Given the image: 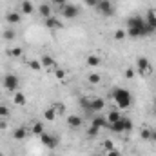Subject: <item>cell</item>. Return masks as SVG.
<instances>
[{
    "instance_id": "484cf974",
    "label": "cell",
    "mask_w": 156,
    "mask_h": 156,
    "mask_svg": "<svg viewBox=\"0 0 156 156\" xmlns=\"http://www.w3.org/2000/svg\"><path fill=\"white\" fill-rule=\"evenodd\" d=\"M51 107H53V109H55V111H56V115H62V113H64V111H66V107H64V105H62V104H53V105H51Z\"/></svg>"
},
{
    "instance_id": "ab89813d",
    "label": "cell",
    "mask_w": 156,
    "mask_h": 156,
    "mask_svg": "<svg viewBox=\"0 0 156 156\" xmlns=\"http://www.w3.org/2000/svg\"><path fill=\"white\" fill-rule=\"evenodd\" d=\"M151 140L156 142V129H151Z\"/></svg>"
},
{
    "instance_id": "6da1fadb",
    "label": "cell",
    "mask_w": 156,
    "mask_h": 156,
    "mask_svg": "<svg viewBox=\"0 0 156 156\" xmlns=\"http://www.w3.org/2000/svg\"><path fill=\"white\" fill-rule=\"evenodd\" d=\"M125 33L131 38H144V37L153 35V31L145 24V18H142V16H131V18H127V31Z\"/></svg>"
},
{
    "instance_id": "d6986e66",
    "label": "cell",
    "mask_w": 156,
    "mask_h": 156,
    "mask_svg": "<svg viewBox=\"0 0 156 156\" xmlns=\"http://www.w3.org/2000/svg\"><path fill=\"white\" fill-rule=\"evenodd\" d=\"M40 64H42V67H53L56 62H55V58H53V56H47V55H45V56L42 58V62H40Z\"/></svg>"
},
{
    "instance_id": "f35d334b",
    "label": "cell",
    "mask_w": 156,
    "mask_h": 156,
    "mask_svg": "<svg viewBox=\"0 0 156 156\" xmlns=\"http://www.w3.org/2000/svg\"><path fill=\"white\" fill-rule=\"evenodd\" d=\"M7 127V122H5V118H2L0 120V129H5Z\"/></svg>"
},
{
    "instance_id": "9a60e30c",
    "label": "cell",
    "mask_w": 156,
    "mask_h": 156,
    "mask_svg": "<svg viewBox=\"0 0 156 156\" xmlns=\"http://www.w3.org/2000/svg\"><path fill=\"white\" fill-rule=\"evenodd\" d=\"M67 123H69V127H73V129H76L82 125V118L76 116V115H71V116H67Z\"/></svg>"
},
{
    "instance_id": "ba28073f",
    "label": "cell",
    "mask_w": 156,
    "mask_h": 156,
    "mask_svg": "<svg viewBox=\"0 0 156 156\" xmlns=\"http://www.w3.org/2000/svg\"><path fill=\"white\" fill-rule=\"evenodd\" d=\"M136 69H138L140 73H144V75H145V73H149V71H151V62H149L145 56H140V58L136 60Z\"/></svg>"
},
{
    "instance_id": "8992f818",
    "label": "cell",
    "mask_w": 156,
    "mask_h": 156,
    "mask_svg": "<svg viewBox=\"0 0 156 156\" xmlns=\"http://www.w3.org/2000/svg\"><path fill=\"white\" fill-rule=\"evenodd\" d=\"M96 9H98V13L104 15V16H113V15H115V5H113L111 0H100V4H98Z\"/></svg>"
},
{
    "instance_id": "3957f363",
    "label": "cell",
    "mask_w": 156,
    "mask_h": 156,
    "mask_svg": "<svg viewBox=\"0 0 156 156\" xmlns=\"http://www.w3.org/2000/svg\"><path fill=\"white\" fill-rule=\"evenodd\" d=\"M109 127H111V131H115V133H129V131L133 129V122L127 116H122L118 122L111 123Z\"/></svg>"
},
{
    "instance_id": "f1b7e54d",
    "label": "cell",
    "mask_w": 156,
    "mask_h": 156,
    "mask_svg": "<svg viewBox=\"0 0 156 156\" xmlns=\"http://www.w3.org/2000/svg\"><path fill=\"white\" fill-rule=\"evenodd\" d=\"M98 131H100V129H98V127H94V125L91 123V127H89L87 134H89V136H96V134H98Z\"/></svg>"
},
{
    "instance_id": "e575fe53",
    "label": "cell",
    "mask_w": 156,
    "mask_h": 156,
    "mask_svg": "<svg viewBox=\"0 0 156 156\" xmlns=\"http://www.w3.org/2000/svg\"><path fill=\"white\" fill-rule=\"evenodd\" d=\"M56 78H58V80H64V78H66V71H62V69H56Z\"/></svg>"
},
{
    "instance_id": "52a82bcc",
    "label": "cell",
    "mask_w": 156,
    "mask_h": 156,
    "mask_svg": "<svg viewBox=\"0 0 156 156\" xmlns=\"http://www.w3.org/2000/svg\"><path fill=\"white\" fill-rule=\"evenodd\" d=\"M40 140H42V144L49 149V151H53L56 145H58V136H55V134H49V133H44L42 136H40Z\"/></svg>"
},
{
    "instance_id": "8d00e7d4",
    "label": "cell",
    "mask_w": 156,
    "mask_h": 156,
    "mask_svg": "<svg viewBox=\"0 0 156 156\" xmlns=\"http://www.w3.org/2000/svg\"><path fill=\"white\" fill-rule=\"evenodd\" d=\"M107 156H122V154L118 153L116 149H111V151H107Z\"/></svg>"
},
{
    "instance_id": "8fae6325",
    "label": "cell",
    "mask_w": 156,
    "mask_h": 156,
    "mask_svg": "<svg viewBox=\"0 0 156 156\" xmlns=\"http://www.w3.org/2000/svg\"><path fill=\"white\" fill-rule=\"evenodd\" d=\"M20 11H22L24 15H31V13L35 11L33 2H31V0H22V2H20Z\"/></svg>"
},
{
    "instance_id": "603a6c76",
    "label": "cell",
    "mask_w": 156,
    "mask_h": 156,
    "mask_svg": "<svg viewBox=\"0 0 156 156\" xmlns=\"http://www.w3.org/2000/svg\"><path fill=\"white\" fill-rule=\"evenodd\" d=\"M80 105L83 107L85 113H93L91 111V98H80Z\"/></svg>"
},
{
    "instance_id": "d590c367",
    "label": "cell",
    "mask_w": 156,
    "mask_h": 156,
    "mask_svg": "<svg viewBox=\"0 0 156 156\" xmlns=\"http://www.w3.org/2000/svg\"><path fill=\"white\" fill-rule=\"evenodd\" d=\"M51 4H56V5H64V4H67V0H49Z\"/></svg>"
},
{
    "instance_id": "4316f807",
    "label": "cell",
    "mask_w": 156,
    "mask_h": 156,
    "mask_svg": "<svg viewBox=\"0 0 156 156\" xmlns=\"http://www.w3.org/2000/svg\"><path fill=\"white\" fill-rule=\"evenodd\" d=\"M7 116H9V107L0 105V118H7Z\"/></svg>"
},
{
    "instance_id": "cb8c5ba5",
    "label": "cell",
    "mask_w": 156,
    "mask_h": 156,
    "mask_svg": "<svg viewBox=\"0 0 156 156\" xmlns=\"http://www.w3.org/2000/svg\"><path fill=\"white\" fill-rule=\"evenodd\" d=\"M26 129L24 127H18V129H15V133H13V136H15V140H24L26 138Z\"/></svg>"
},
{
    "instance_id": "44dd1931",
    "label": "cell",
    "mask_w": 156,
    "mask_h": 156,
    "mask_svg": "<svg viewBox=\"0 0 156 156\" xmlns=\"http://www.w3.org/2000/svg\"><path fill=\"white\" fill-rule=\"evenodd\" d=\"M56 116H58V115H56V111H55L53 107H49V109H45V113H44V118H45L47 122H53V120H55Z\"/></svg>"
},
{
    "instance_id": "9c48e42d",
    "label": "cell",
    "mask_w": 156,
    "mask_h": 156,
    "mask_svg": "<svg viewBox=\"0 0 156 156\" xmlns=\"http://www.w3.org/2000/svg\"><path fill=\"white\" fill-rule=\"evenodd\" d=\"M145 24L149 26V29L156 33V13L154 11H147V15H145Z\"/></svg>"
},
{
    "instance_id": "4dcf8cb0",
    "label": "cell",
    "mask_w": 156,
    "mask_h": 156,
    "mask_svg": "<svg viewBox=\"0 0 156 156\" xmlns=\"http://www.w3.org/2000/svg\"><path fill=\"white\" fill-rule=\"evenodd\" d=\"M9 55H11V56H20V55H22V49H20V47H13V49L9 51Z\"/></svg>"
},
{
    "instance_id": "f546056e",
    "label": "cell",
    "mask_w": 156,
    "mask_h": 156,
    "mask_svg": "<svg viewBox=\"0 0 156 156\" xmlns=\"http://www.w3.org/2000/svg\"><path fill=\"white\" fill-rule=\"evenodd\" d=\"M125 37H127V33H125V31H122V29H118L116 33H115V38H116V40H123Z\"/></svg>"
},
{
    "instance_id": "ffe728a7",
    "label": "cell",
    "mask_w": 156,
    "mask_h": 156,
    "mask_svg": "<svg viewBox=\"0 0 156 156\" xmlns=\"http://www.w3.org/2000/svg\"><path fill=\"white\" fill-rule=\"evenodd\" d=\"M87 66H89V67H98V66H100V58H98L96 55L87 56Z\"/></svg>"
},
{
    "instance_id": "836d02e7",
    "label": "cell",
    "mask_w": 156,
    "mask_h": 156,
    "mask_svg": "<svg viewBox=\"0 0 156 156\" xmlns=\"http://www.w3.org/2000/svg\"><path fill=\"white\" fill-rule=\"evenodd\" d=\"M4 38H5V40H13V38H15V31H11V29H9V31H5V33H4Z\"/></svg>"
},
{
    "instance_id": "277c9868",
    "label": "cell",
    "mask_w": 156,
    "mask_h": 156,
    "mask_svg": "<svg viewBox=\"0 0 156 156\" xmlns=\"http://www.w3.org/2000/svg\"><path fill=\"white\" fill-rule=\"evenodd\" d=\"M2 83H4V89L11 91V93H16L18 87H20V80H18L16 75H5L4 80H2Z\"/></svg>"
},
{
    "instance_id": "5b68a950",
    "label": "cell",
    "mask_w": 156,
    "mask_h": 156,
    "mask_svg": "<svg viewBox=\"0 0 156 156\" xmlns=\"http://www.w3.org/2000/svg\"><path fill=\"white\" fill-rule=\"evenodd\" d=\"M60 11H62V16L66 20H73V18H76L78 15H80V7L75 5V4H64Z\"/></svg>"
},
{
    "instance_id": "74e56055",
    "label": "cell",
    "mask_w": 156,
    "mask_h": 156,
    "mask_svg": "<svg viewBox=\"0 0 156 156\" xmlns=\"http://www.w3.org/2000/svg\"><path fill=\"white\" fill-rule=\"evenodd\" d=\"M104 145H105V149H107V151H111V149H115V147H113V142H105Z\"/></svg>"
},
{
    "instance_id": "1f68e13d",
    "label": "cell",
    "mask_w": 156,
    "mask_h": 156,
    "mask_svg": "<svg viewBox=\"0 0 156 156\" xmlns=\"http://www.w3.org/2000/svg\"><path fill=\"white\" fill-rule=\"evenodd\" d=\"M85 2V5H89V7H98V4H100V0H83Z\"/></svg>"
},
{
    "instance_id": "83f0119b",
    "label": "cell",
    "mask_w": 156,
    "mask_h": 156,
    "mask_svg": "<svg viewBox=\"0 0 156 156\" xmlns=\"http://www.w3.org/2000/svg\"><path fill=\"white\" fill-rule=\"evenodd\" d=\"M29 67L35 69V71H38V69H42V64H40L38 60H33V62H29Z\"/></svg>"
},
{
    "instance_id": "60d3db41",
    "label": "cell",
    "mask_w": 156,
    "mask_h": 156,
    "mask_svg": "<svg viewBox=\"0 0 156 156\" xmlns=\"http://www.w3.org/2000/svg\"><path fill=\"white\" fill-rule=\"evenodd\" d=\"M153 107H154V113H156V98H154V105H153Z\"/></svg>"
},
{
    "instance_id": "7a4b0ae2",
    "label": "cell",
    "mask_w": 156,
    "mask_h": 156,
    "mask_svg": "<svg viewBox=\"0 0 156 156\" xmlns=\"http://www.w3.org/2000/svg\"><path fill=\"white\" fill-rule=\"evenodd\" d=\"M113 98H115V104H116L120 109H127L131 105V102H133L131 93L127 89H122V87H118V89L113 91Z\"/></svg>"
},
{
    "instance_id": "7402d4cb",
    "label": "cell",
    "mask_w": 156,
    "mask_h": 156,
    "mask_svg": "<svg viewBox=\"0 0 156 156\" xmlns=\"http://www.w3.org/2000/svg\"><path fill=\"white\" fill-rule=\"evenodd\" d=\"M31 131H33V134H35V136H42V134L45 133V131H44V125H42L40 122L33 123V129H31Z\"/></svg>"
},
{
    "instance_id": "ac0fdd59",
    "label": "cell",
    "mask_w": 156,
    "mask_h": 156,
    "mask_svg": "<svg viewBox=\"0 0 156 156\" xmlns=\"http://www.w3.org/2000/svg\"><path fill=\"white\" fill-rule=\"evenodd\" d=\"M13 102H15L16 105H26V102H27V100H26V94H24V93H18V91H16V93H15Z\"/></svg>"
},
{
    "instance_id": "e0dca14e",
    "label": "cell",
    "mask_w": 156,
    "mask_h": 156,
    "mask_svg": "<svg viewBox=\"0 0 156 156\" xmlns=\"http://www.w3.org/2000/svg\"><path fill=\"white\" fill-rule=\"evenodd\" d=\"M105 118H107V123L111 125V123H115V122H118V120L122 118V113H120V111H111Z\"/></svg>"
},
{
    "instance_id": "5bb4252c",
    "label": "cell",
    "mask_w": 156,
    "mask_h": 156,
    "mask_svg": "<svg viewBox=\"0 0 156 156\" xmlns=\"http://www.w3.org/2000/svg\"><path fill=\"white\" fill-rule=\"evenodd\" d=\"M93 125H94V127H98V129H102V127H109V123H107V118H105V116H96V118H93Z\"/></svg>"
},
{
    "instance_id": "d4e9b609",
    "label": "cell",
    "mask_w": 156,
    "mask_h": 156,
    "mask_svg": "<svg viewBox=\"0 0 156 156\" xmlns=\"http://www.w3.org/2000/svg\"><path fill=\"white\" fill-rule=\"evenodd\" d=\"M140 136H142V140H151V129H142Z\"/></svg>"
},
{
    "instance_id": "4fadbf2b",
    "label": "cell",
    "mask_w": 156,
    "mask_h": 156,
    "mask_svg": "<svg viewBox=\"0 0 156 156\" xmlns=\"http://www.w3.org/2000/svg\"><path fill=\"white\" fill-rule=\"evenodd\" d=\"M38 13L44 18H49V16H51V5H49L47 2H42L38 5Z\"/></svg>"
},
{
    "instance_id": "d6a6232c",
    "label": "cell",
    "mask_w": 156,
    "mask_h": 156,
    "mask_svg": "<svg viewBox=\"0 0 156 156\" xmlns=\"http://www.w3.org/2000/svg\"><path fill=\"white\" fill-rule=\"evenodd\" d=\"M89 82L91 83H98L100 82V75H96V73L94 75H89Z\"/></svg>"
},
{
    "instance_id": "7c38bea8",
    "label": "cell",
    "mask_w": 156,
    "mask_h": 156,
    "mask_svg": "<svg viewBox=\"0 0 156 156\" xmlns=\"http://www.w3.org/2000/svg\"><path fill=\"white\" fill-rule=\"evenodd\" d=\"M20 20H22V15L16 13V11H11V13L5 15V22H9V24H18Z\"/></svg>"
},
{
    "instance_id": "2e32d148",
    "label": "cell",
    "mask_w": 156,
    "mask_h": 156,
    "mask_svg": "<svg viewBox=\"0 0 156 156\" xmlns=\"http://www.w3.org/2000/svg\"><path fill=\"white\" fill-rule=\"evenodd\" d=\"M45 27H49V29H56V27H60V22L51 15L49 18H45Z\"/></svg>"
},
{
    "instance_id": "30bf717a",
    "label": "cell",
    "mask_w": 156,
    "mask_h": 156,
    "mask_svg": "<svg viewBox=\"0 0 156 156\" xmlns=\"http://www.w3.org/2000/svg\"><path fill=\"white\" fill-rule=\"evenodd\" d=\"M104 107H105L104 98H91V111H93V113H98V111H102Z\"/></svg>"
}]
</instances>
